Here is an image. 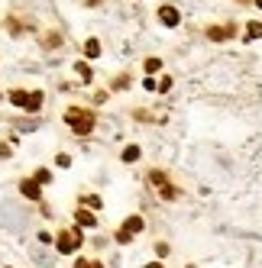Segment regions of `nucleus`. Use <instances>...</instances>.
Segmentation results:
<instances>
[{
    "label": "nucleus",
    "instance_id": "nucleus-1",
    "mask_svg": "<svg viewBox=\"0 0 262 268\" xmlns=\"http://www.w3.org/2000/svg\"><path fill=\"white\" fill-rule=\"evenodd\" d=\"M65 123L72 126V132H78V136H87V132L94 129V113H91V110H81V107H72V110L65 113Z\"/></svg>",
    "mask_w": 262,
    "mask_h": 268
},
{
    "label": "nucleus",
    "instance_id": "nucleus-2",
    "mask_svg": "<svg viewBox=\"0 0 262 268\" xmlns=\"http://www.w3.org/2000/svg\"><path fill=\"white\" fill-rule=\"evenodd\" d=\"M55 246H58L62 255L78 252V249H81V229H62V233L55 236Z\"/></svg>",
    "mask_w": 262,
    "mask_h": 268
},
{
    "label": "nucleus",
    "instance_id": "nucleus-3",
    "mask_svg": "<svg viewBox=\"0 0 262 268\" xmlns=\"http://www.w3.org/2000/svg\"><path fill=\"white\" fill-rule=\"evenodd\" d=\"M143 217H126V223H123V229H120L117 233V243H129V239H133L136 233H143Z\"/></svg>",
    "mask_w": 262,
    "mask_h": 268
},
{
    "label": "nucleus",
    "instance_id": "nucleus-4",
    "mask_svg": "<svg viewBox=\"0 0 262 268\" xmlns=\"http://www.w3.org/2000/svg\"><path fill=\"white\" fill-rule=\"evenodd\" d=\"M149 181H152V184H155V187H159V191H162V197L175 200V187L169 184V178H165L162 172H149Z\"/></svg>",
    "mask_w": 262,
    "mask_h": 268
},
{
    "label": "nucleus",
    "instance_id": "nucleus-5",
    "mask_svg": "<svg viewBox=\"0 0 262 268\" xmlns=\"http://www.w3.org/2000/svg\"><path fill=\"white\" fill-rule=\"evenodd\" d=\"M20 191H23V197H29V200H39V197H42V187H39V181H36V178L23 181V184H20Z\"/></svg>",
    "mask_w": 262,
    "mask_h": 268
},
{
    "label": "nucleus",
    "instance_id": "nucleus-6",
    "mask_svg": "<svg viewBox=\"0 0 262 268\" xmlns=\"http://www.w3.org/2000/svg\"><path fill=\"white\" fill-rule=\"evenodd\" d=\"M159 20H162L165 26H178L181 16H178V10H175V7H162V10H159Z\"/></svg>",
    "mask_w": 262,
    "mask_h": 268
},
{
    "label": "nucleus",
    "instance_id": "nucleus-7",
    "mask_svg": "<svg viewBox=\"0 0 262 268\" xmlns=\"http://www.w3.org/2000/svg\"><path fill=\"white\" fill-rule=\"evenodd\" d=\"M230 32H233V26H211V29H207V39L220 42V39H226Z\"/></svg>",
    "mask_w": 262,
    "mask_h": 268
},
{
    "label": "nucleus",
    "instance_id": "nucleus-8",
    "mask_svg": "<svg viewBox=\"0 0 262 268\" xmlns=\"http://www.w3.org/2000/svg\"><path fill=\"white\" fill-rule=\"evenodd\" d=\"M23 107H26V110H32V113H36L39 107H42V94H39V91H26V104H23Z\"/></svg>",
    "mask_w": 262,
    "mask_h": 268
},
{
    "label": "nucleus",
    "instance_id": "nucleus-9",
    "mask_svg": "<svg viewBox=\"0 0 262 268\" xmlns=\"http://www.w3.org/2000/svg\"><path fill=\"white\" fill-rule=\"evenodd\" d=\"M75 220H78V226H87V229L97 226V217H94V213H87V210H78V213H75Z\"/></svg>",
    "mask_w": 262,
    "mask_h": 268
},
{
    "label": "nucleus",
    "instance_id": "nucleus-10",
    "mask_svg": "<svg viewBox=\"0 0 262 268\" xmlns=\"http://www.w3.org/2000/svg\"><path fill=\"white\" fill-rule=\"evenodd\" d=\"M84 55H87V58H97V55H101V42H97V39H87V42H84Z\"/></svg>",
    "mask_w": 262,
    "mask_h": 268
},
{
    "label": "nucleus",
    "instance_id": "nucleus-11",
    "mask_svg": "<svg viewBox=\"0 0 262 268\" xmlns=\"http://www.w3.org/2000/svg\"><path fill=\"white\" fill-rule=\"evenodd\" d=\"M246 39L252 42V39H262V23H249L246 26Z\"/></svg>",
    "mask_w": 262,
    "mask_h": 268
},
{
    "label": "nucleus",
    "instance_id": "nucleus-12",
    "mask_svg": "<svg viewBox=\"0 0 262 268\" xmlns=\"http://www.w3.org/2000/svg\"><path fill=\"white\" fill-rule=\"evenodd\" d=\"M139 158V146H126L123 149V162H136Z\"/></svg>",
    "mask_w": 262,
    "mask_h": 268
},
{
    "label": "nucleus",
    "instance_id": "nucleus-13",
    "mask_svg": "<svg viewBox=\"0 0 262 268\" xmlns=\"http://www.w3.org/2000/svg\"><path fill=\"white\" fill-rule=\"evenodd\" d=\"M75 71H78V78L91 81V68H87V61H78V65H75Z\"/></svg>",
    "mask_w": 262,
    "mask_h": 268
},
{
    "label": "nucleus",
    "instance_id": "nucleus-14",
    "mask_svg": "<svg viewBox=\"0 0 262 268\" xmlns=\"http://www.w3.org/2000/svg\"><path fill=\"white\" fill-rule=\"evenodd\" d=\"M159 68H162V61H159V58H146V75H155Z\"/></svg>",
    "mask_w": 262,
    "mask_h": 268
},
{
    "label": "nucleus",
    "instance_id": "nucleus-15",
    "mask_svg": "<svg viewBox=\"0 0 262 268\" xmlns=\"http://www.w3.org/2000/svg\"><path fill=\"white\" fill-rule=\"evenodd\" d=\"M10 100H13L16 107H23V104H26V91H10Z\"/></svg>",
    "mask_w": 262,
    "mask_h": 268
},
{
    "label": "nucleus",
    "instance_id": "nucleus-16",
    "mask_svg": "<svg viewBox=\"0 0 262 268\" xmlns=\"http://www.w3.org/2000/svg\"><path fill=\"white\" fill-rule=\"evenodd\" d=\"M75 268H104V265H101V262H87V258H78Z\"/></svg>",
    "mask_w": 262,
    "mask_h": 268
},
{
    "label": "nucleus",
    "instance_id": "nucleus-17",
    "mask_svg": "<svg viewBox=\"0 0 262 268\" xmlns=\"http://www.w3.org/2000/svg\"><path fill=\"white\" fill-rule=\"evenodd\" d=\"M49 178H52V175L46 172V168H39V172H36V181H39V184H46V181H49Z\"/></svg>",
    "mask_w": 262,
    "mask_h": 268
},
{
    "label": "nucleus",
    "instance_id": "nucleus-18",
    "mask_svg": "<svg viewBox=\"0 0 262 268\" xmlns=\"http://www.w3.org/2000/svg\"><path fill=\"white\" fill-rule=\"evenodd\" d=\"M84 204H91V207H101V197H94V194H87Z\"/></svg>",
    "mask_w": 262,
    "mask_h": 268
},
{
    "label": "nucleus",
    "instance_id": "nucleus-19",
    "mask_svg": "<svg viewBox=\"0 0 262 268\" xmlns=\"http://www.w3.org/2000/svg\"><path fill=\"white\" fill-rule=\"evenodd\" d=\"M169 87H172V78H162V81H159V91L165 94V91H169Z\"/></svg>",
    "mask_w": 262,
    "mask_h": 268
},
{
    "label": "nucleus",
    "instance_id": "nucleus-20",
    "mask_svg": "<svg viewBox=\"0 0 262 268\" xmlns=\"http://www.w3.org/2000/svg\"><path fill=\"white\" fill-rule=\"evenodd\" d=\"M146 268H165L162 262H149V265H146Z\"/></svg>",
    "mask_w": 262,
    "mask_h": 268
},
{
    "label": "nucleus",
    "instance_id": "nucleus-21",
    "mask_svg": "<svg viewBox=\"0 0 262 268\" xmlns=\"http://www.w3.org/2000/svg\"><path fill=\"white\" fill-rule=\"evenodd\" d=\"M256 7H262V0H256Z\"/></svg>",
    "mask_w": 262,
    "mask_h": 268
},
{
    "label": "nucleus",
    "instance_id": "nucleus-22",
    "mask_svg": "<svg viewBox=\"0 0 262 268\" xmlns=\"http://www.w3.org/2000/svg\"><path fill=\"white\" fill-rule=\"evenodd\" d=\"M240 4H249V0H240Z\"/></svg>",
    "mask_w": 262,
    "mask_h": 268
}]
</instances>
